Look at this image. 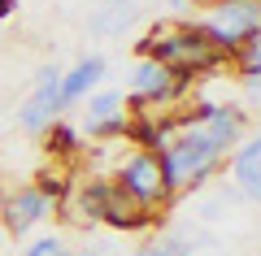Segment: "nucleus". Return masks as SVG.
<instances>
[{
	"label": "nucleus",
	"instance_id": "1",
	"mask_svg": "<svg viewBox=\"0 0 261 256\" xmlns=\"http://www.w3.org/2000/svg\"><path fill=\"white\" fill-rule=\"evenodd\" d=\"M140 56H152V61L170 65V70L183 74V78L209 74V70H218V65L231 61L196 22H174V26L161 22V26H152L148 35L140 39Z\"/></svg>",
	"mask_w": 261,
	"mask_h": 256
},
{
	"label": "nucleus",
	"instance_id": "2",
	"mask_svg": "<svg viewBox=\"0 0 261 256\" xmlns=\"http://www.w3.org/2000/svg\"><path fill=\"white\" fill-rule=\"evenodd\" d=\"M157 156H161V174H166L170 195L200 187L205 178H214L218 169H222V161H226V156L214 152L209 144H200V139H192V135H178V130H174V139H170Z\"/></svg>",
	"mask_w": 261,
	"mask_h": 256
},
{
	"label": "nucleus",
	"instance_id": "3",
	"mask_svg": "<svg viewBox=\"0 0 261 256\" xmlns=\"http://www.w3.org/2000/svg\"><path fill=\"white\" fill-rule=\"evenodd\" d=\"M178 135H192L200 144H209L214 152H231L244 135H248V113L240 104H196L192 113H178L174 118Z\"/></svg>",
	"mask_w": 261,
	"mask_h": 256
},
{
	"label": "nucleus",
	"instance_id": "4",
	"mask_svg": "<svg viewBox=\"0 0 261 256\" xmlns=\"http://www.w3.org/2000/svg\"><path fill=\"white\" fill-rule=\"evenodd\" d=\"M196 26L205 31L226 56H235L261 31V0H218Z\"/></svg>",
	"mask_w": 261,
	"mask_h": 256
},
{
	"label": "nucleus",
	"instance_id": "5",
	"mask_svg": "<svg viewBox=\"0 0 261 256\" xmlns=\"http://www.w3.org/2000/svg\"><path fill=\"white\" fill-rule=\"evenodd\" d=\"M113 183H118L135 204H144L148 213H157L161 204H170V187H166V174H161V156L148 152V148L130 152L126 161L118 165Z\"/></svg>",
	"mask_w": 261,
	"mask_h": 256
},
{
	"label": "nucleus",
	"instance_id": "6",
	"mask_svg": "<svg viewBox=\"0 0 261 256\" xmlns=\"http://www.w3.org/2000/svg\"><path fill=\"white\" fill-rule=\"evenodd\" d=\"M57 118H61V65H44L35 74L31 96L18 104V126L27 135H44Z\"/></svg>",
	"mask_w": 261,
	"mask_h": 256
},
{
	"label": "nucleus",
	"instance_id": "7",
	"mask_svg": "<svg viewBox=\"0 0 261 256\" xmlns=\"http://www.w3.org/2000/svg\"><path fill=\"white\" fill-rule=\"evenodd\" d=\"M126 87H130V100L135 104H170V100H178V96L192 87V78L174 74L170 65L152 61V56H140V61L130 65Z\"/></svg>",
	"mask_w": 261,
	"mask_h": 256
},
{
	"label": "nucleus",
	"instance_id": "8",
	"mask_svg": "<svg viewBox=\"0 0 261 256\" xmlns=\"http://www.w3.org/2000/svg\"><path fill=\"white\" fill-rule=\"evenodd\" d=\"M53 213H57V204L48 200V195L39 191L35 183L18 187V191H9L5 200H0V221H5V230H9L13 239L31 235V230H35L39 221H48Z\"/></svg>",
	"mask_w": 261,
	"mask_h": 256
},
{
	"label": "nucleus",
	"instance_id": "9",
	"mask_svg": "<svg viewBox=\"0 0 261 256\" xmlns=\"http://www.w3.org/2000/svg\"><path fill=\"white\" fill-rule=\"evenodd\" d=\"M130 126V100L113 87L105 92H92L87 96V109H83V135H96V139H113Z\"/></svg>",
	"mask_w": 261,
	"mask_h": 256
},
{
	"label": "nucleus",
	"instance_id": "10",
	"mask_svg": "<svg viewBox=\"0 0 261 256\" xmlns=\"http://www.w3.org/2000/svg\"><path fill=\"white\" fill-rule=\"evenodd\" d=\"M231 191L248 204H261V135H244L231 148Z\"/></svg>",
	"mask_w": 261,
	"mask_h": 256
},
{
	"label": "nucleus",
	"instance_id": "11",
	"mask_svg": "<svg viewBox=\"0 0 261 256\" xmlns=\"http://www.w3.org/2000/svg\"><path fill=\"white\" fill-rule=\"evenodd\" d=\"M100 221H105V226H113V230H148L152 221H157V213H148L144 204H135L109 178V187H105V204H100Z\"/></svg>",
	"mask_w": 261,
	"mask_h": 256
},
{
	"label": "nucleus",
	"instance_id": "12",
	"mask_svg": "<svg viewBox=\"0 0 261 256\" xmlns=\"http://www.w3.org/2000/svg\"><path fill=\"white\" fill-rule=\"evenodd\" d=\"M105 70H109V65H105V56H96V52L79 56L70 70H61V109H70V104L87 100V96L100 87Z\"/></svg>",
	"mask_w": 261,
	"mask_h": 256
},
{
	"label": "nucleus",
	"instance_id": "13",
	"mask_svg": "<svg viewBox=\"0 0 261 256\" xmlns=\"http://www.w3.org/2000/svg\"><path fill=\"white\" fill-rule=\"evenodd\" d=\"M135 18H140V5L135 0H100L96 13L87 18V31L100 35V39H118L122 31L135 26Z\"/></svg>",
	"mask_w": 261,
	"mask_h": 256
},
{
	"label": "nucleus",
	"instance_id": "14",
	"mask_svg": "<svg viewBox=\"0 0 261 256\" xmlns=\"http://www.w3.org/2000/svg\"><path fill=\"white\" fill-rule=\"evenodd\" d=\"M135 256H192V239H183V235H161V239H148Z\"/></svg>",
	"mask_w": 261,
	"mask_h": 256
},
{
	"label": "nucleus",
	"instance_id": "15",
	"mask_svg": "<svg viewBox=\"0 0 261 256\" xmlns=\"http://www.w3.org/2000/svg\"><path fill=\"white\" fill-rule=\"evenodd\" d=\"M44 135H48V152H53V156H70V152L79 148V130H74V126H65L61 118H57L53 126L44 130Z\"/></svg>",
	"mask_w": 261,
	"mask_h": 256
},
{
	"label": "nucleus",
	"instance_id": "16",
	"mask_svg": "<svg viewBox=\"0 0 261 256\" xmlns=\"http://www.w3.org/2000/svg\"><path fill=\"white\" fill-rule=\"evenodd\" d=\"M231 61L240 65V74H261V31H257V35H252L248 44H244L240 52L231 56Z\"/></svg>",
	"mask_w": 261,
	"mask_h": 256
},
{
	"label": "nucleus",
	"instance_id": "17",
	"mask_svg": "<svg viewBox=\"0 0 261 256\" xmlns=\"http://www.w3.org/2000/svg\"><path fill=\"white\" fill-rule=\"evenodd\" d=\"M22 256H74V252H70V247H65L57 235H44V239H35V243H31Z\"/></svg>",
	"mask_w": 261,
	"mask_h": 256
},
{
	"label": "nucleus",
	"instance_id": "18",
	"mask_svg": "<svg viewBox=\"0 0 261 256\" xmlns=\"http://www.w3.org/2000/svg\"><path fill=\"white\" fill-rule=\"evenodd\" d=\"M244 78V96H248V104H261V74H240Z\"/></svg>",
	"mask_w": 261,
	"mask_h": 256
},
{
	"label": "nucleus",
	"instance_id": "19",
	"mask_svg": "<svg viewBox=\"0 0 261 256\" xmlns=\"http://www.w3.org/2000/svg\"><path fill=\"white\" fill-rule=\"evenodd\" d=\"M74 256H113V252H109V247H105V243H87V247H79Z\"/></svg>",
	"mask_w": 261,
	"mask_h": 256
},
{
	"label": "nucleus",
	"instance_id": "20",
	"mask_svg": "<svg viewBox=\"0 0 261 256\" xmlns=\"http://www.w3.org/2000/svg\"><path fill=\"white\" fill-rule=\"evenodd\" d=\"M13 9H18V0H0V22L13 18Z\"/></svg>",
	"mask_w": 261,
	"mask_h": 256
},
{
	"label": "nucleus",
	"instance_id": "21",
	"mask_svg": "<svg viewBox=\"0 0 261 256\" xmlns=\"http://www.w3.org/2000/svg\"><path fill=\"white\" fill-rule=\"evenodd\" d=\"M166 5H170V9H174V13H187V9H192V5H196V0H166Z\"/></svg>",
	"mask_w": 261,
	"mask_h": 256
},
{
	"label": "nucleus",
	"instance_id": "22",
	"mask_svg": "<svg viewBox=\"0 0 261 256\" xmlns=\"http://www.w3.org/2000/svg\"><path fill=\"white\" fill-rule=\"evenodd\" d=\"M0 122H5V104H0Z\"/></svg>",
	"mask_w": 261,
	"mask_h": 256
}]
</instances>
